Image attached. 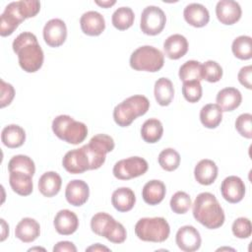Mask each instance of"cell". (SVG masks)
<instances>
[{"label":"cell","mask_w":252,"mask_h":252,"mask_svg":"<svg viewBox=\"0 0 252 252\" xmlns=\"http://www.w3.org/2000/svg\"><path fill=\"white\" fill-rule=\"evenodd\" d=\"M19 13L26 20L37 15L40 10V2L37 0H21L16 1Z\"/></svg>","instance_id":"cell-41"},{"label":"cell","mask_w":252,"mask_h":252,"mask_svg":"<svg viewBox=\"0 0 252 252\" xmlns=\"http://www.w3.org/2000/svg\"><path fill=\"white\" fill-rule=\"evenodd\" d=\"M32 175L22 171H12L9 175V183L14 192L21 196H29L33 189Z\"/></svg>","instance_id":"cell-27"},{"label":"cell","mask_w":252,"mask_h":252,"mask_svg":"<svg viewBox=\"0 0 252 252\" xmlns=\"http://www.w3.org/2000/svg\"><path fill=\"white\" fill-rule=\"evenodd\" d=\"M12 47L18 55L20 67L25 72L34 73L41 68L44 55L33 33L29 32L20 33L14 39Z\"/></svg>","instance_id":"cell-1"},{"label":"cell","mask_w":252,"mask_h":252,"mask_svg":"<svg viewBox=\"0 0 252 252\" xmlns=\"http://www.w3.org/2000/svg\"><path fill=\"white\" fill-rule=\"evenodd\" d=\"M200 120L206 128H217L222 120V110L217 103H208L200 110Z\"/></svg>","instance_id":"cell-30"},{"label":"cell","mask_w":252,"mask_h":252,"mask_svg":"<svg viewBox=\"0 0 252 252\" xmlns=\"http://www.w3.org/2000/svg\"><path fill=\"white\" fill-rule=\"evenodd\" d=\"M160 167L166 171H173L180 164V155L172 148L162 150L158 158Z\"/></svg>","instance_id":"cell-36"},{"label":"cell","mask_w":252,"mask_h":252,"mask_svg":"<svg viewBox=\"0 0 252 252\" xmlns=\"http://www.w3.org/2000/svg\"><path fill=\"white\" fill-rule=\"evenodd\" d=\"M163 53L151 45L138 47L130 56V66L136 71L158 72L163 67Z\"/></svg>","instance_id":"cell-6"},{"label":"cell","mask_w":252,"mask_h":252,"mask_svg":"<svg viewBox=\"0 0 252 252\" xmlns=\"http://www.w3.org/2000/svg\"><path fill=\"white\" fill-rule=\"evenodd\" d=\"M218 166L215 161L209 158L201 159L194 168V176L198 183L211 185L218 177Z\"/></svg>","instance_id":"cell-22"},{"label":"cell","mask_w":252,"mask_h":252,"mask_svg":"<svg viewBox=\"0 0 252 252\" xmlns=\"http://www.w3.org/2000/svg\"><path fill=\"white\" fill-rule=\"evenodd\" d=\"M183 17L190 26L195 28L205 27L210 21V13L208 9L199 3L188 4L184 8Z\"/></svg>","instance_id":"cell-19"},{"label":"cell","mask_w":252,"mask_h":252,"mask_svg":"<svg viewBox=\"0 0 252 252\" xmlns=\"http://www.w3.org/2000/svg\"><path fill=\"white\" fill-rule=\"evenodd\" d=\"M62 165L69 173L80 174L90 169V160L83 148L74 149L65 154Z\"/></svg>","instance_id":"cell-11"},{"label":"cell","mask_w":252,"mask_h":252,"mask_svg":"<svg viewBox=\"0 0 252 252\" xmlns=\"http://www.w3.org/2000/svg\"><path fill=\"white\" fill-rule=\"evenodd\" d=\"M232 233L234 236L237 238H248L251 233H252V226H251V221L249 219L241 217L236 219L231 226Z\"/></svg>","instance_id":"cell-42"},{"label":"cell","mask_w":252,"mask_h":252,"mask_svg":"<svg viewBox=\"0 0 252 252\" xmlns=\"http://www.w3.org/2000/svg\"><path fill=\"white\" fill-rule=\"evenodd\" d=\"M231 50L238 59H250L252 57V38L249 35L237 36L232 42Z\"/></svg>","instance_id":"cell-34"},{"label":"cell","mask_w":252,"mask_h":252,"mask_svg":"<svg viewBox=\"0 0 252 252\" xmlns=\"http://www.w3.org/2000/svg\"><path fill=\"white\" fill-rule=\"evenodd\" d=\"M33 250H44L45 251L44 248H40V247H34V248H30L29 249V251H33Z\"/></svg>","instance_id":"cell-51"},{"label":"cell","mask_w":252,"mask_h":252,"mask_svg":"<svg viewBox=\"0 0 252 252\" xmlns=\"http://www.w3.org/2000/svg\"><path fill=\"white\" fill-rule=\"evenodd\" d=\"M220 193L225 201L232 204L238 203L244 198L245 184L238 176H227L221 182Z\"/></svg>","instance_id":"cell-13"},{"label":"cell","mask_w":252,"mask_h":252,"mask_svg":"<svg viewBox=\"0 0 252 252\" xmlns=\"http://www.w3.org/2000/svg\"><path fill=\"white\" fill-rule=\"evenodd\" d=\"M154 94L157 102L161 106H167L173 99L174 88L172 82L167 78H159L155 83Z\"/></svg>","instance_id":"cell-29"},{"label":"cell","mask_w":252,"mask_h":252,"mask_svg":"<svg viewBox=\"0 0 252 252\" xmlns=\"http://www.w3.org/2000/svg\"><path fill=\"white\" fill-rule=\"evenodd\" d=\"M163 134V127L161 122L157 118H150L146 120L141 128L142 139L149 143L154 144L160 140Z\"/></svg>","instance_id":"cell-31"},{"label":"cell","mask_w":252,"mask_h":252,"mask_svg":"<svg viewBox=\"0 0 252 252\" xmlns=\"http://www.w3.org/2000/svg\"><path fill=\"white\" fill-rule=\"evenodd\" d=\"M170 208L173 213L182 215L189 211L192 202L190 196L184 191H177L173 194L169 202Z\"/></svg>","instance_id":"cell-38"},{"label":"cell","mask_w":252,"mask_h":252,"mask_svg":"<svg viewBox=\"0 0 252 252\" xmlns=\"http://www.w3.org/2000/svg\"><path fill=\"white\" fill-rule=\"evenodd\" d=\"M113 139L106 134L94 136L87 145L82 148L86 152L90 160V169L99 168L105 161L106 154L114 149Z\"/></svg>","instance_id":"cell-7"},{"label":"cell","mask_w":252,"mask_h":252,"mask_svg":"<svg viewBox=\"0 0 252 252\" xmlns=\"http://www.w3.org/2000/svg\"><path fill=\"white\" fill-rule=\"evenodd\" d=\"M175 242L182 251L193 252L200 248L202 239L197 228L192 225H184L177 230Z\"/></svg>","instance_id":"cell-12"},{"label":"cell","mask_w":252,"mask_h":252,"mask_svg":"<svg viewBox=\"0 0 252 252\" xmlns=\"http://www.w3.org/2000/svg\"><path fill=\"white\" fill-rule=\"evenodd\" d=\"M241 7L233 0H220L216 6L218 20L223 25H233L241 18Z\"/></svg>","instance_id":"cell-15"},{"label":"cell","mask_w":252,"mask_h":252,"mask_svg":"<svg viewBox=\"0 0 252 252\" xmlns=\"http://www.w3.org/2000/svg\"><path fill=\"white\" fill-rule=\"evenodd\" d=\"M114 220H115L106 213H96L91 220V228L95 234L104 237L107 229Z\"/></svg>","instance_id":"cell-37"},{"label":"cell","mask_w":252,"mask_h":252,"mask_svg":"<svg viewBox=\"0 0 252 252\" xmlns=\"http://www.w3.org/2000/svg\"><path fill=\"white\" fill-rule=\"evenodd\" d=\"M111 203L118 212L125 213L133 209L136 203V197L132 189L128 187H120L112 193Z\"/></svg>","instance_id":"cell-26"},{"label":"cell","mask_w":252,"mask_h":252,"mask_svg":"<svg viewBox=\"0 0 252 252\" xmlns=\"http://www.w3.org/2000/svg\"><path fill=\"white\" fill-rule=\"evenodd\" d=\"M216 100L217 104L221 108L222 111H232L240 105L242 95L237 89L228 87L220 90L218 93Z\"/></svg>","instance_id":"cell-24"},{"label":"cell","mask_w":252,"mask_h":252,"mask_svg":"<svg viewBox=\"0 0 252 252\" xmlns=\"http://www.w3.org/2000/svg\"><path fill=\"white\" fill-rule=\"evenodd\" d=\"M165 23V14L159 7L148 6L142 12L140 28L145 34L157 35L162 32Z\"/></svg>","instance_id":"cell-9"},{"label":"cell","mask_w":252,"mask_h":252,"mask_svg":"<svg viewBox=\"0 0 252 252\" xmlns=\"http://www.w3.org/2000/svg\"><path fill=\"white\" fill-rule=\"evenodd\" d=\"M202 86L199 81L184 82L182 86V94L189 102H197L202 97Z\"/></svg>","instance_id":"cell-40"},{"label":"cell","mask_w":252,"mask_h":252,"mask_svg":"<svg viewBox=\"0 0 252 252\" xmlns=\"http://www.w3.org/2000/svg\"><path fill=\"white\" fill-rule=\"evenodd\" d=\"M8 170L12 171H22L33 176L35 172V165L33 160L25 155L14 156L8 162Z\"/></svg>","instance_id":"cell-35"},{"label":"cell","mask_w":252,"mask_h":252,"mask_svg":"<svg viewBox=\"0 0 252 252\" xmlns=\"http://www.w3.org/2000/svg\"><path fill=\"white\" fill-rule=\"evenodd\" d=\"M222 77L221 66L213 60H208L202 64V80L210 83L219 82Z\"/></svg>","instance_id":"cell-39"},{"label":"cell","mask_w":252,"mask_h":252,"mask_svg":"<svg viewBox=\"0 0 252 252\" xmlns=\"http://www.w3.org/2000/svg\"><path fill=\"white\" fill-rule=\"evenodd\" d=\"M52 131L56 137L72 145H78L87 138L88 127L69 115L61 114L52 121Z\"/></svg>","instance_id":"cell-4"},{"label":"cell","mask_w":252,"mask_h":252,"mask_svg":"<svg viewBox=\"0 0 252 252\" xmlns=\"http://www.w3.org/2000/svg\"><path fill=\"white\" fill-rule=\"evenodd\" d=\"M252 115L250 113H242L235 120V129L237 132L247 139L252 138Z\"/></svg>","instance_id":"cell-43"},{"label":"cell","mask_w":252,"mask_h":252,"mask_svg":"<svg viewBox=\"0 0 252 252\" xmlns=\"http://www.w3.org/2000/svg\"><path fill=\"white\" fill-rule=\"evenodd\" d=\"M150 107L149 99L142 94L127 97L117 104L113 110V119L120 127L129 126L137 117L147 113Z\"/></svg>","instance_id":"cell-3"},{"label":"cell","mask_w":252,"mask_h":252,"mask_svg":"<svg viewBox=\"0 0 252 252\" xmlns=\"http://www.w3.org/2000/svg\"><path fill=\"white\" fill-rule=\"evenodd\" d=\"M166 188L162 181L160 180H150L148 181L142 190V197L145 203L151 206L159 204L165 196Z\"/></svg>","instance_id":"cell-23"},{"label":"cell","mask_w":252,"mask_h":252,"mask_svg":"<svg viewBox=\"0 0 252 252\" xmlns=\"http://www.w3.org/2000/svg\"><path fill=\"white\" fill-rule=\"evenodd\" d=\"M95 2V4H97L98 6H100V7H103V8H109V7H111L112 5H114L115 3H116V1H114V0H112V1H110V0H107V1H94Z\"/></svg>","instance_id":"cell-50"},{"label":"cell","mask_w":252,"mask_h":252,"mask_svg":"<svg viewBox=\"0 0 252 252\" xmlns=\"http://www.w3.org/2000/svg\"><path fill=\"white\" fill-rule=\"evenodd\" d=\"M194 219L209 229L220 227L224 222V212L216 196L210 192L200 193L193 203Z\"/></svg>","instance_id":"cell-2"},{"label":"cell","mask_w":252,"mask_h":252,"mask_svg":"<svg viewBox=\"0 0 252 252\" xmlns=\"http://www.w3.org/2000/svg\"><path fill=\"white\" fill-rule=\"evenodd\" d=\"M179 78L184 82L202 80V64L196 60H188L179 68Z\"/></svg>","instance_id":"cell-33"},{"label":"cell","mask_w":252,"mask_h":252,"mask_svg":"<svg viewBox=\"0 0 252 252\" xmlns=\"http://www.w3.org/2000/svg\"><path fill=\"white\" fill-rule=\"evenodd\" d=\"M164 54L169 59H179L188 51V41L185 36L179 33L169 35L163 42Z\"/></svg>","instance_id":"cell-20"},{"label":"cell","mask_w":252,"mask_h":252,"mask_svg":"<svg viewBox=\"0 0 252 252\" xmlns=\"http://www.w3.org/2000/svg\"><path fill=\"white\" fill-rule=\"evenodd\" d=\"M80 26L84 33L91 36L99 35L105 29L103 16L96 11H88L80 19Z\"/></svg>","instance_id":"cell-17"},{"label":"cell","mask_w":252,"mask_h":252,"mask_svg":"<svg viewBox=\"0 0 252 252\" xmlns=\"http://www.w3.org/2000/svg\"><path fill=\"white\" fill-rule=\"evenodd\" d=\"M86 251H109V249L105 246L100 245L99 243H96L94 245H92L86 249Z\"/></svg>","instance_id":"cell-49"},{"label":"cell","mask_w":252,"mask_h":252,"mask_svg":"<svg viewBox=\"0 0 252 252\" xmlns=\"http://www.w3.org/2000/svg\"><path fill=\"white\" fill-rule=\"evenodd\" d=\"M40 234L39 223L32 218L22 219L15 228V235L25 243L34 241Z\"/></svg>","instance_id":"cell-21"},{"label":"cell","mask_w":252,"mask_h":252,"mask_svg":"<svg viewBox=\"0 0 252 252\" xmlns=\"http://www.w3.org/2000/svg\"><path fill=\"white\" fill-rule=\"evenodd\" d=\"M1 227H2V233H1V241H4L7 236L9 235V225L6 223L5 220L1 219Z\"/></svg>","instance_id":"cell-48"},{"label":"cell","mask_w":252,"mask_h":252,"mask_svg":"<svg viewBox=\"0 0 252 252\" xmlns=\"http://www.w3.org/2000/svg\"><path fill=\"white\" fill-rule=\"evenodd\" d=\"M238 81L239 83L244 86L246 89L250 90L252 88V66L248 65V66H244L240 69V71L238 72L237 75Z\"/></svg>","instance_id":"cell-46"},{"label":"cell","mask_w":252,"mask_h":252,"mask_svg":"<svg viewBox=\"0 0 252 252\" xmlns=\"http://www.w3.org/2000/svg\"><path fill=\"white\" fill-rule=\"evenodd\" d=\"M137 237L148 242H163L170 233V227L165 219L161 217L143 218L135 224Z\"/></svg>","instance_id":"cell-5"},{"label":"cell","mask_w":252,"mask_h":252,"mask_svg":"<svg viewBox=\"0 0 252 252\" xmlns=\"http://www.w3.org/2000/svg\"><path fill=\"white\" fill-rule=\"evenodd\" d=\"M25 19L19 13L16 2L9 3L0 18V34L8 36L12 34Z\"/></svg>","instance_id":"cell-14"},{"label":"cell","mask_w":252,"mask_h":252,"mask_svg":"<svg viewBox=\"0 0 252 252\" xmlns=\"http://www.w3.org/2000/svg\"><path fill=\"white\" fill-rule=\"evenodd\" d=\"M0 94H1L0 105L3 108L12 102V100L15 96V89L11 84L6 83L4 80H1L0 81Z\"/></svg>","instance_id":"cell-45"},{"label":"cell","mask_w":252,"mask_h":252,"mask_svg":"<svg viewBox=\"0 0 252 252\" xmlns=\"http://www.w3.org/2000/svg\"><path fill=\"white\" fill-rule=\"evenodd\" d=\"M126 237H127V232H126L125 227L123 226L122 223L117 222L116 220L111 225V227L109 228L108 232L105 235V238L107 240H109L112 243H117V244L124 242Z\"/></svg>","instance_id":"cell-44"},{"label":"cell","mask_w":252,"mask_h":252,"mask_svg":"<svg viewBox=\"0 0 252 252\" xmlns=\"http://www.w3.org/2000/svg\"><path fill=\"white\" fill-rule=\"evenodd\" d=\"M61 176L55 171H47L38 179V190L44 197H53L57 195L61 189Z\"/></svg>","instance_id":"cell-25"},{"label":"cell","mask_w":252,"mask_h":252,"mask_svg":"<svg viewBox=\"0 0 252 252\" xmlns=\"http://www.w3.org/2000/svg\"><path fill=\"white\" fill-rule=\"evenodd\" d=\"M54 252H76L77 248L73 242L60 241L53 247Z\"/></svg>","instance_id":"cell-47"},{"label":"cell","mask_w":252,"mask_h":252,"mask_svg":"<svg viewBox=\"0 0 252 252\" xmlns=\"http://www.w3.org/2000/svg\"><path fill=\"white\" fill-rule=\"evenodd\" d=\"M135 15L131 8L129 7H120L114 11L112 14L111 22L114 28L119 31H125L132 27L134 23Z\"/></svg>","instance_id":"cell-32"},{"label":"cell","mask_w":252,"mask_h":252,"mask_svg":"<svg viewBox=\"0 0 252 252\" xmlns=\"http://www.w3.org/2000/svg\"><path fill=\"white\" fill-rule=\"evenodd\" d=\"M90 196V189L89 185L81 180V179H74L71 180L65 189V197L69 204L80 207L84 205Z\"/></svg>","instance_id":"cell-16"},{"label":"cell","mask_w":252,"mask_h":252,"mask_svg":"<svg viewBox=\"0 0 252 252\" xmlns=\"http://www.w3.org/2000/svg\"><path fill=\"white\" fill-rule=\"evenodd\" d=\"M54 227L56 231L61 235H70L73 234L78 226L79 220L77 215L70 210H60L53 220Z\"/></svg>","instance_id":"cell-18"},{"label":"cell","mask_w":252,"mask_h":252,"mask_svg":"<svg viewBox=\"0 0 252 252\" xmlns=\"http://www.w3.org/2000/svg\"><path fill=\"white\" fill-rule=\"evenodd\" d=\"M67 37L66 24L60 19H51L43 27V39L50 47L62 45Z\"/></svg>","instance_id":"cell-10"},{"label":"cell","mask_w":252,"mask_h":252,"mask_svg":"<svg viewBox=\"0 0 252 252\" xmlns=\"http://www.w3.org/2000/svg\"><path fill=\"white\" fill-rule=\"evenodd\" d=\"M1 141L10 149L19 148L23 146L26 141V132L21 126L10 124L3 128L1 132Z\"/></svg>","instance_id":"cell-28"},{"label":"cell","mask_w":252,"mask_h":252,"mask_svg":"<svg viewBox=\"0 0 252 252\" xmlns=\"http://www.w3.org/2000/svg\"><path fill=\"white\" fill-rule=\"evenodd\" d=\"M149 164L147 160L140 157H130L118 160L112 169L113 175L120 180H129L145 174Z\"/></svg>","instance_id":"cell-8"}]
</instances>
